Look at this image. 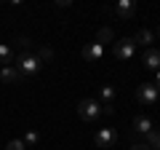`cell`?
I'll list each match as a JSON object with an SVG mask.
<instances>
[{"label":"cell","mask_w":160,"mask_h":150,"mask_svg":"<svg viewBox=\"0 0 160 150\" xmlns=\"http://www.w3.org/2000/svg\"><path fill=\"white\" fill-rule=\"evenodd\" d=\"M13 67L19 70L22 78H35V75L43 70V64L38 62V56H35V51H32V54H16V56H13Z\"/></svg>","instance_id":"1"},{"label":"cell","mask_w":160,"mask_h":150,"mask_svg":"<svg viewBox=\"0 0 160 150\" xmlns=\"http://www.w3.org/2000/svg\"><path fill=\"white\" fill-rule=\"evenodd\" d=\"M78 115L83 118V121H96L99 115H102V102H96V99H80L78 102Z\"/></svg>","instance_id":"2"},{"label":"cell","mask_w":160,"mask_h":150,"mask_svg":"<svg viewBox=\"0 0 160 150\" xmlns=\"http://www.w3.org/2000/svg\"><path fill=\"white\" fill-rule=\"evenodd\" d=\"M112 54H115V59H120V62L133 59V54H136V43H133V38H120V40L112 46Z\"/></svg>","instance_id":"3"},{"label":"cell","mask_w":160,"mask_h":150,"mask_svg":"<svg viewBox=\"0 0 160 150\" xmlns=\"http://www.w3.org/2000/svg\"><path fill=\"white\" fill-rule=\"evenodd\" d=\"M115 139H118V131H115L112 126H104V129H99V131L93 134V145H96L99 150L112 147V145H115Z\"/></svg>","instance_id":"4"},{"label":"cell","mask_w":160,"mask_h":150,"mask_svg":"<svg viewBox=\"0 0 160 150\" xmlns=\"http://www.w3.org/2000/svg\"><path fill=\"white\" fill-rule=\"evenodd\" d=\"M158 88H155V83H139V88H136V99H139V104H155L158 102Z\"/></svg>","instance_id":"5"},{"label":"cell","mask_w":160,"mask_h":150,"mask_svg":"<svg viewBox=\"0 0 160 150\" xmlns=\"http://www.w3.org/2000/svg\"><path fill=\"white\" fill-rule=\"evenodd\" d=\"M112 11H115L118 19L128 22V19H133V13H136V3H133V0H118V3L112 6Z\"/></svg>","instance_id":"6"},{"label":"cell","mask_w":160,"mask_h":150,"mask_svg":"<svg viewBox=\"0 0 160 150\" xmlns=\"http://www.w3.org/2000/svg\"><path fill=\"white\" fill-rule=\"evenodd\" d=\"M83 59H86V62H102L104 59V46L102 43H86V46H83Z\"/></svg>","instance_id":"7"},{"label":"cell","mask_w":160,"mask_h":150,"mask_svg":"<svg viewBox=\"0 0 160 150\" xmlns=\"http://www.w3.org/2000/svg\"><path fill=\"white\" fill-rule=\"evenodd\" d=\"M0 81L6 83V86H16L22 81V75H19V70L13 64H8V67H0Z\"/></svg>","instance_id":"8"},{"label":"cell","mask_w":160,"mask_h":150,"mask_svg":"<svg viewBox=\"0 0 160 150\" xmlns=\"http://www.w3.org/2000/svg\"><path fill=\"white\" fill-rule=\"evenodd\" d=\"M152 129H155V123H152V118H149V115H136V118H133V131H139V134L147 137Z\"/></svg>","instance_id":"9"},{"label":"cell","mask_w":160,"mask_h":150,"mask_svg":"<svg viewBox=\"0 0 160 150\" xmlns=\"http://www.w3.org/2000/svg\"><path fill=\"white\" fill-rule=\"evenodd\" d=\"M144 67L158 72V70H160V51H155V48H147V51H144Z\"/></svg>","instance_id":"10"},{"label":"cell","mask_w":160,"mask_h":150,"mask_svg":"<svg viewBox=\"0 0 160 150\" xmlns=\"http://www.w3.org/2000/svg\"><path fill=\"white\" fill-rule=\"evenodd\" d=\"M133 43H136V46H149V43H155V32L147 29V27H142L136 35H133Z\"/></svg>","instance_id":"11"},{"label":"cell","mask_w":160,"mask_h":150,"mask_svg":"<svg viewBox=\"0 0 160 150\" xmlns=\"http://www.w3.org/2000/svg\"><path fill=\"white\" fill-rule=\"evenodd\" d=\"M0 64H3V67L13 64V51H11L8 43H0Z\"/></svg>","instance_id":"12"},{"label":"cell","mask_w":160,"mask_h":150,"mask_svg":"<svg viewBox=\"0 0 160 150\" xmlns=\"http://www.w3.org/2000/svg\"><path fill=\"white\" fill-rule=\"evenodd\" d=\"M22 142H24V147H38V145H40V131L29 129V131L22 137Z\"/></svg>","instance_id":"13"},{"label":"cell","mask_w":160,"mask_h":150,"mask_svg":"<svg viewBox=\"0 0 160 150\" xmlns=\"http://www.w3.org/2000/svg\"><path fill=\"white\" fill-rule=\"evenodd\" d=\"M16 48H19V54H32L35 51V43L29 40V38H24V35H19V38H16Z\"/></svg>","instance_id":"14"},{"label":"cell","mask_w":160,"mask_h":150,"mask_svg":"<svg viewBox=\"0 0 160 150\" xmlns=\"http://www.w3.org/2000/svg\"><path fill=\"white\" fill-rule=\"evenodd\" d=\"M35 56H38V62L40 64H48L53 59V48H48V46H40L38 51H35Z\"/></svg>","instance_id":"15"},{"label":"cell","mask_w":160,"mask_h":150,"mask_svg":"<svg viewBox=\"0 0 160 150\" xmlns=\"http://www.w3.org/2000/svg\"><path fill=\"white\" fill-rule=\"evenodd\" d=\"M112 38H115V35H112V27H102V29L96 32V43H102V46H104V43H112Z\"/></svg>","instance_id":"16"},{"label":"cell","mask_w":160,"mask_h":150,"mask_svg":"<svg viewBox=\"0 0 160 150\" xmlns=\"http://www.w3.org/2000/svg\"><path fill=\"white\" fill-rule=\"evenodd\" d=\"M99 94H102V104H112V99H115V88L112 86H102Z\"/></svg>","instance_id":"17"},{"label":"cell","mask_w":160,"mask_h":150,"mask_svg":"<svg viewBox=\"0 0 160 150\" xmlns=\"http://www.w3.org/2000/svg\"><path fill=\"white\" fill-rule=\"evenodd\" d=\"M158 139H160V129H152V131L147 134V145H149V147H152V145L158 142Z\"/></svg>","instance_id":"18"},{"label":"cell","mask_w":160,"mask_h":150,"mask_svg":"<svg viewBox=\"0 0 160 150\" xmlns=\"http://www.w3.org/2000/svg\"><path fill=\"white\" fill-rule=\"evenodd\" d=\"M6 150H27V147H24V142H22V139H11V142L6 145Z\"/></svg>","instance_id":"19"},{"label":"cell","mask_w":160,"mask_h":150,"mask_svg":"<svg viewBox=\"0 0 160 150\" xmlns=\"http://www.w3.org/2000/svg\"><path fill=\"white\" fill-rule=\"evenodd\" d=\"M131 150H152V147H149V145H144V142H136Z\"/></svg>","instance_id":"20"},{"label":"cell","mask_w":160,"mask_h":150,"mask_svg":"<svg viewBox=\"0 0 160 150\" xmlns=\"http://www.w3.org/2000/svg\"><path fill=\"white\" fill-rule=\"evenodd\" d=\"M155 88H158V94H160V70L155 72Z\"/></svg>","instance_id":"21"},{"label":"cell","mask_w":160,"mask_h":150,"mask_svg":"<svg viewBox=\"0 0 160 150\" xmlns=\"http://www.w3.org/2000/svg\"><path fill=\"white\" fill-rule=\"evenodd\" d=\"M152 150H160V139H158V142H155V145H152Z\"/></svg>","instance_id":"22"},{"label":"cell","mask_w":160,"mask_h":150,"mask_svg":"<svg viewBox=\"0 0 160 150\" xmlns=\"http://www.w3.org/2000/svg\"><path fill=\"white\" fill-rule=\"evenodd\" d=\"M155 35H158V38H160V24H158V29H155Z\"/></svg>","instance_id":"23"}]
</instances>
